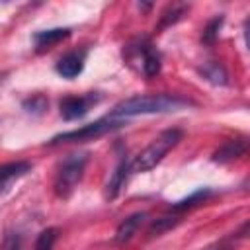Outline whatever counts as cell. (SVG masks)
<instances>
[{
	"label": "cell",
	"instance_id": "17",
	"mask_svg": "<svg viewBox=\"0 0 250 250\" xmlns=\"http://www.w3.org/2000/svg\"><path fill=\"white\" fill-rule=\"evenodd\" d=\"M178 217H160V219H156L154 223H152V227H150V234H162L164 230H168V229H172L174 225H178Z\"/></svg>",
	"mask_w": 250,
	"mask_h": 250
},
{
	"label": "cell",
	"instance_id": "11",
	"mask_svg": "<svg viewBox=\"0 0 250 250\" xmlns=\"http://www.w3.org/2000/svg\"><path fill=\"white\" fill-rule=\"evenodd\" d=\"M160 72V57L154 49L143 47V74L152 78Z\"/></svg>",
	"mask_w": 250,
	"mask_h": 250
},
{
	"label": "cell",
	"instance_id": "15",
	"mask_svg": "<svg viewBox=\"0 0 250 250\" xmlns=\"http://www.w3.org/2000/svg\"><path fill=\"white\" fill-rule=\"evenodd\" d=\"M201 72H203L211 82H215V84H225V82H227V72H225L223 66L217 64V62H209Z\"/></svg>",
	"mask_w": 250,
	"mask_h": 250
},
{
	"label": "cell",
	"instance_id": "1",
	"mask_svg": "<svg viewBox=\"0 0 250 250\" xmlns=\"http://www.w3.org/2000/svg\"><path fill=\"white\" fill-rule=\"evenodd\" d=\"M189 105V102L178 98V96H168V94H154V96H135L119 102L109 117L113 119H123V117H133V115H146V113H168V111H178L182 107Z\"/></svg>",
	"mask_w": 250,
	"mask_h": 250
},
{
	"label": "cell",
	"instance_id": "4",
	"mask_svg": "<svg viewBox=\"0 0 250 250\" xmlns=\"http://www.w3.org/2000/svg\"><path fill=\"white\" fill-rule=\"evenodd\" d=\"M123 125V119H113V117H104L100 121H94L90 125H84L80 129H74V131H66V133H61L57 137H53L51 145H57V143H74V141H92V139H98L117 127Z\"/></svg>",
	"mask_w": 250,
	"mask_h": 250
},
{
	"label": "cell",
	"instance_id": "9",
	"mask_svg": "<svg viewBox=\"0 0 250 250\" xmlns=\"http://www.w3.org/2000/svg\"><path fill=\"white\" fill-rule=\"evenodd\" d=\"M70 35V29L66 27H55V29H45V31H37L33 35V43L37 47V51H45L51 49L53 45L61 43L62 39H66Z\"/></svg>",
	"mask_w": 250,
	"mask_h": 250
},
{
	"label": "cell",
	"instance_id": "16",
	"mask_svg": "<svg viewBox=\"0 0 250 250\" xmlns=\"http://www.w3.org/2000/svg\"><path fill=\"white\" fill-rule=\"evenodd\" d=\"M221 23H223V18L219 16V18H213L209 23H207V27L203 29V41L205 43H213L215 39H217V35H219V29H221Z\"/></svg>",
	"mask_w": 250,
	"mask_h": 250
},
{
	"label": "cell",
	"instance_id": "14",
	"mask_svg": "<svg viewBox=\"0 0 250 250\" xmlns=\"http://www.w3.org/2000/svg\"><path fill=\"white\" fill-rule=\"evenodd\" d=\"M207 195H211V191L209 189H197L195 193H191L189 197H186V199H182V201H178L176 205H174V211H182V209H188V207H193V205H197V203H201Z\"/></svg>",
	"mask_w": 250,
	"mask_h": 250
},
{
	"label": "cell",
	"instance_id": "6",
	"mask_svg": "<svg viewBox=\"0 0 250 250\" xmlns=\"http://www.w3.org/2000/svg\"><path fill=\"white\" fill-rule=\"evenodd\" d=\"M84 59H86V53L84 51H72V53H66L64 57L59 59L57 62V72L62 76V78H76L82 68H84Z\"/></svg>",
	"mask_w": 250,
	"mask_h": 250
},
{
	"label": "cell",
	"instance_id": "10",
	"mask_svg": "<svg viewBox=\"0 0 250 250\" xmlns=\"http://www.w3.org/2000/svg\"><path fill=\"white\" fill-rule=\"evenodd\" d=\"M125 178H127V164L125 162H119V166L115 168V172L111 174V178H109V182L105 186V197L107 199L117 197V193L125 186Z\"/></svg>",
	"mask_w": 250,
	"mask_h": 250
},
{
	"label": "cell",
	"instance_id": "12",
	"mask_svg": "<svg viewBox=\"0 0 250 250\" xmlns=\"http://www.w3.org/2000/svg\"><path fill=\"white\" fill-rule=\"evenodd\" d=\"M242 150H244V145H242L240 141H229L225 146H221V148L215 152V160H219V162L232 160V158H236Z\"/></svg>",
	"mask_w": 250,
	"mask_h": 250
},
{
	"label": "cell",
	"instance_id": "13",
	"mask_svg": "<svg viewBox=\"0 0 250 250\" xmlns=\"http://www.w3.org/2000/svg\"><path fill=\"white\" fill-rule=\"evenodd\" d=\"M57 229L55 227H49L45 230L39 232L37 240H35V250H53L55 242H57Z\"/></svg>",
	"mask_w": 250,
	"mask_h": 250
},
{
	"label": "cell",
	"instance_id": "8",
	"mask_svg": "<svg viewBox=\"0 0 250 250\" xmlns=\"http://www.w3.org/2000/svg\"><path fill=\"white\" fill-rule=\"evenodd\" d=\"M145 217H146L145 213H133V215H129L127 219H123L121 225H119L117 230H115V242H117V244L129 242V240L137 234V230H139V227L143 225Z\"/></svg>",
	"mask_w": 250,
	"mask_h": 250
},
{
	"label": "cell",
	"instance_id": "19",
	"mask_svg": "<svg viewBox=\"0 0 250 250\" xmlns=\"http://www.w3.org/2000/svg\"><path fill=\"white\" fill-rule=\"evenodd\" d=\"M45 105H47V102H45V98H41V96H35L33 100H29V102H25V104H23V107H25L27 111H33V113L43 111V109H45Z\"/></svg>",
	"mask_w": 250,
	"mask_h": 250
},
{
	"label": "cell",
	"instance_id": "3",
	"mask_svg": "<svg viewBox=\"0 0 250 250\" xmlns=\"http://www.w3.org/2000/svg\"><path fill=\"white\" fill-rule=\"evenodd\" d=\"M86 162H88V154H70L66 156L59 170H57V178H55V189L61 197H68L76 184L82 180V174H84V168H86Z\"/></svg>",
	"mask_w": 250,
	"mask_h": 250
},
{
	"label": "cell",
	"instance_id": "2",
	"mask_svg": "<svg viewBox=\"0 0 250 250\" xmlns=\"http://www.w3.org/2000/svg\"><path fill=\"white\" fill-rule=\"evenodd\" d=\"M182 141V131L180 129H166L162 131L158 137H154L150 141V145L139 152L131 164L133 172H146L150 168H154L158 162H162V158Z\"/></svg>",
	"mask_w": 250,
	"mask_h": 250
},
{
	"label": "cell",
	"instance_id": "18",
	"mask_svg": "<svg viewBox=\"0 0 250 250\" xmlns=\"http://www.w3.org/2000/svg\"><path fill=\"white\" fill-rule=\"evenodd\" d=\"M20 248H21V240L14 232L6 234L4 240H2V244H0V250H20Z\"/></svg>",
	"mask_w": 250,
	"mask_h": 250
},
{
	"label": "cell",
	"instance_id": "7",
	"mask_svg": "<svg viewBox=\"0 0 250 250\" xmlns=\"http://www.w3.org/2000/svg\"><path fill=\"white\" fill-rule=\"evenodd\" d=\"M31 170V164L25 160H18V162H8L0 166V195L20 178H23L27 172Z\"/></svg>",
	"mask_w": 250,
	"mask_h": 250
},
{
	"label": "cell",
	"instance_id": "5",
	"mask_svg": "<svg viewBox=\"0 0 250 250\" xmlns=\"http://www.w3.org/2000/svg\"><path fill=\"white\" fill-rule=\"evenodd\" d=\"M96 104L94 96H66L64 100H61V115L64 121H74L80 119L88 113L90 105Z\"/></svg>",
	"mask_w": 250,
	"mask_h": 250
}]
</instances>
